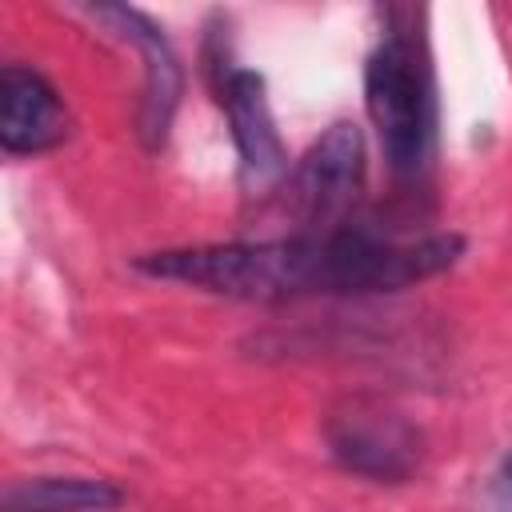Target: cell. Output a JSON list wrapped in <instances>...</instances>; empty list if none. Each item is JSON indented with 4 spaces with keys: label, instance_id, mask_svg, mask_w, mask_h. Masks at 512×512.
I'll return each instance as SVG.
<instances>
[{
    "label": "cell",
    "instance_id": "1",
    "mask_svg": "<svg viewBox=\"0 0 512 512\" xmlns=\"http://www.w3.org/2000/svg\"><path fill=\"white\" fill-rule=\"evenodd\" d=\"M144 276L192 284L232 300H296L328 292L324 236H276V240H232L164 248L136 260Z\"/></svg>",
    "mask_w": 512,
    "mask_h": 512
},
{
    "label": "cell",
    "instance_id": "2",
    "mask_svg": "<svg viewBox=\"0 0 512 512\" xmlns=\"http://www.w3.org/2000/svg\"><path fill=\"white\" fill-rule=\"evenodd\" d=\"M364 104L376 124L380 148L392 164V172L412 176L432 156L436 136V104H432V80L424 60L416 56V44L408 36H388L364 68Z\"/></svg>",
    "mask_w": 512,
    "mask_h": 512
},
{
    "label": "cell",
    "instance_id": "3",
    "mask_svg": "<svg viewBox=\"0 0 512 512\" xmlns=\"http://www.w3.org/2000/svg\"><path fill=\"white\" fill-rule=\"evenodd\" d=\"M360 188L364 136L352 120H336L284 180V208L296 220V236H324L344 228Z\"/></svg>",
    "mask_w": 512,
    "mask_h": 512
},
{
    "label": "cell",
    "instance_id": "4",
    "mask_svg": "<svg viewBox=\"0 0 512 512\" xmlns=\"http://www.w3.org/2000/svg\"><path fill=\"white\" fill-rule=\"evenodd\" d=\"M324 436L332 456L368 480H404L420 464V432L384 404H344L328 416Z\"/></svg>",
    "mask_w": 512,
    "mask_h": 512
},
{
    "label": "cell",
    "instance_id": "5",
    "mask_svg": "<svg viewBox=\"0 0 512 512\" xmlns=\"http://www.w3.org/2000/svg\"><path fill=\"white\" fill-rule=\"evenodd\" d=\"M88 16L100 20V24H108L120 40L136 44V52L144 60L140 136H144L148 148H160L164 136H168V128H172L176 104H180V60H176L168 36L140 8H128V4H92Z\"/></svg>",
    "mask_w": 512,
    "mask_h": 512
},
{
    "label": "cell",
    "instance_id": "6",
    "mask_svg": "<svg viewBox=\"0 0 512 512\" xmlns=\"http://www.w3.org/2000/svg\"><path fill=\"white\" fill-rule=\"evenodd\" d=\"M220 104L228 108L232 140L240 152V180L248 192H268L288 180V152L280 144L272 108H268V88L260 72L232 68L220 80Z\"/></svg>",
    "mask_w": 512,
    "mask_h": 512
},
{
    "label": "cell",
    "instance_id": "7",
    "mask_svg": "<svg viewBox=\"0 0 512 512\" xmlns=\"http://www.w3.org/2000/svg\"><path fill=\"white\" fill-rule=\"evenodd\" d=\"M72 116L60 92L24 64L0 72V148L8 156H40L68 140Z\"/></svg>",
    "mask_w": 512,
    "mask_h": 512
},
{
    "label": "cell",
    "instance_id": "8",
    "mask_svg": "<svg viewBox=\"0 0 512 512\" xmlns=\"http://www.w3.org/2000/svg\"><path fill=\"white\" fill-rule=\"evenodd\" d=\"M120 504L124 492L100 476H28L0 496V512H112Z\"/></svg>",
    "mask_w": 512,
    "mask_h": 512
},
{
    "label": "cell",
    "instance_id": "9",
    "mask_svg": "<svg viewBox=\"0 0 512 512\" xmlns=\"http://www.w3.org/2000/svg\"><path fill=\"white\" fill-rule=\"evenodd\" d=\"M500 480H504V484H508V488H512V452H508V456H504V468H500Z\"/></svg>",
    "mask_w": 512,
    "mask_h": 512
}]
</instances>
